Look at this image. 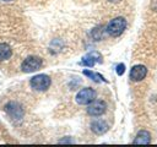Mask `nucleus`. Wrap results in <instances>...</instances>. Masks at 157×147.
<instances>
[{
    "label": "nucleus",
    "mask_w": 157,
    "mask_h": 147,
    "mask_svg": "<svg viewBox=\"0 0 157 147\" xmlns=\"http://www.w3.org/2000/svg\"><path fill=\"white\" fill-rule=\"evenodd\" d=\"M126 28V20L124 17H115L109 21L105 27V32L112 37H119Z\"/></svg>",
    "instance_id": "nucleus-1"
},
{
    "label": "nucleus",
    "mask_w": 157,
    "mask_h": 147,
    "mask_svg": "<svg viewBox=\"0 0 157 147\" xmlns=\"http://www.w3.org/2000/svg\"><path fill=\"white\" fill-rule=\"evenodd\" d=\"M83 75L87 76V77H90V78H91L92 81H94V82H108L101 74L93 72V71H91V70H83Z\"/></svg>",
    "instance_id": "nucleus-12"
},
{
    "label": "nucleus",
    "mask_w": 157,
    "mask_h": 147,
    "mask_svg": "<svg viewBox=\"0 0 157 147\" xmlns=\"http://www.w3.org/2000/svg\"><path fill=\"white\" fill-rule=\"evenodd\" d=\"M92 37H93L96 40H99V39L102 38V31L99 29V27H97V28H94V29L92 31Z\"/></svg>",
    "instance_id": "nucleus-13"
},
{
    "label": "nucleus",
    "mask_w": 157,
    "mask_h": 147,
    "mask_svg": "<svg viewBox=\"0 0 157 147\" xmlns=\"http://www.w3.org/2000/svg\"><path fill=\"white\" fill-rule=\"evenodd\" d=\"M29 85L31 87L34 89V91H39V92H43V91H47L50 85H52V78L45 75V74H39V75H36L33 76L31 80H29Z\"/></svg>",
    "instance_id": "nucleus-2"
},
{
    "label": "nucleus",
    "mask_w": 157,
    "mask_h": 147,
    "mask_svg": "<svg viewBox=\"0 0 157 147\" xmlns=\"http://www.w3.org/2000/svg\"><path fill=\"white\" fill-rule=\"evenodd\" d=\"M91 130L96 134V135H103L104 132L108 131V124L104 120H94L91 123Z\"/></svg>",
    "instance_id": "nucleus-9"
},
{
    "label": "nucleus",
    "mask_w": 157,
    "mask_h": 147,
    "mask_svg": "<svg viewBox=\"0 0 157 147\" xmlns=\"http://www.w3.org/2000/svg\"><path fill=\"white\" fill-rule=\"evenodd\" d=\"M11 55H12L11 47L6 43H1L0 44V61H4L6 59H9Z\"/></svg>",
    "instance_id": "nucleus-11"
},
{
    "label": "nucleus",
    "mask_w": 157,
    "mask_h": 147,
    "mask_svg": "<svg viewBox=\"0 0 157 147\" xmlns=\"http://www.w3.org/2000/svg\"><path fill=\"white\" fill-rule=\"evenodd\" d=\"M151 142V135L146 130H140L134 138V145H148Z\"/></svg>",
    "instance_id": "nucleus-10"
},
{
    "label": "nucleus",
    "mask_w": 157,
    "mask_h": 147,
    "mask_svg": "<svg viewBox=\"0 0 157 147\" xmlns=\"http://www.w3.org/2000/svg\"><path fill=\"white\" fill-rule=\"evenodd\" d=\"M94 98H96V91L93 88L86 87V88H82L81 91L77 92V94L75 97V100L80 105H87L92 100H94Z\"/></svg>",
    "instance_id": "nucleus-4"
},
{
    "label": "nucleus",
    "mask_w": 157,
    "mask_h": 147,
    "mask_svg": "<svg viewBox=\"0 0 157 147\" xmlns=\"http://www.w3.org/2000/svg\"><path fill=\"white\" fill-rule=\"evenodd\" d=\"M146 75H147V67L145 65L139 64V65H134L131 67L129 77L134 82H140V81H142L146 77Z\"/></svg>",
    "instance_id": "nucleus-7"
},
{
    "label": "nucleus",
    "mask_w": 157,
    "mask_h": 147,
    "mask_svg": "<svg viewBox=\"0 0 157 147\" xmlns=\"http://www.w3.org/2000/svg\"><path fill=\"white\" fill-rule=\"evenodd\" d=\"M72 142H74V140L71 137H66V138L59 140V143H72Z\"/></svg>",
    "instance_id": "nucleus-15"
},
{
    "label": "nucleus",
    "mask_w": 157,
    "mask_h": 147,
    "mask_svg": "<svg viewBox=\"0 0 157 147\" xmlns=\"http://www.w3.org/2000/svg\"><path fill=\"white\" fill-rule=\"evenodd\" d=\"M115 70H117V74H118L119 76H121V75L125 72V65H124V64H118Z\"/></svg>",
    "instance_id": "nucleus-14"
},
{
    "label": "nucleus",
    "mask_w": 157,
    "mask_h": 147,
    "mask_svg": "<svg viewBox=\"0 0 157 147\" xmlns=\"http://www.w3.org/2000/svg\"><path fill=\"white\" fill-rule=\"evenodd\" d=\"M107 110V104L102 99L92 100L87 107V114L91 116H101Z\"/></svg>",
    "instance_id": "nucleus-5"
},
{
    "label": "nucleus",
    "mask_w": 157,
    "mask_h": 147,
    "mask_svg": "<svg viewBox=\"0 0 157 147\" xmlns=\"http://www.w3.org/2000/svg\"><path fill=\"white\" fill-rule=\"evenodd\" d=\"M1 1H12V0H1Z\"/></svg>",
    "instance_id": "nucleus-17"
},
{
    "label": "nucleus",
    "mask_w": 157,
    "mask_h": 147,
    "mask_svg": "<svg viewBox=\"0 0 157 147\" xmlns=\"http://www.w3.org/2000/svg\"><path fill=\"white\" fill-rule=\"evenodd\" d=\"M108 1H110V2H117V1H119V0H108Z\"/></svg>",
    "instance_id": "nucleus-16"
},
{
    "label": "nucleus",
    "mask_w": 157,
    "mask_h": 147,
    "mask_svg": "<svg viewBox=\"0 0 157 147\" xmlns=\"http://www.w3.org/2000/svg\"><path fill=\"white\" fill-rule=\"evenodd\" d=\"M5 111L7 113V115H9L10 118H12V119H15V120L22 119V118H23V114H25L23 108H22L18 103H16V102H10V103H7L6 107H5Z\"/></svg>",
    "instance_id": "nucleus-6"
},
{
    "label": "nucleus",
    "mask_w": 157,
    "mask_h": 147,
    "mask_svg": "<svg viewBox=\"0 0 157 147\" xmlns=\"http://www.w3.org/2000/svg\"><path fill=\"white\" fill-rule=\"evenodd\" d=\"M96 62H102V56L97 51H92V53H88L87 55H85L81 60V64L85 65V66H88V67H92Z\"/></svg>",
    "instance_id": "nucleus-8"
},
{
    "label": "nucleus",
    "mask_w": 157,
    "mask_h": 147,
    "mask_svg": "<svg viewBox=\"0 0 157 147\" xmlns=\"http://www.w3.org/2000/svg\"><path fill=\"white\" fill-rule=\"evenodd\" d=\"M43 65V60L39 58V56H27L23 61H22V65H21V69L23 72L26 74H29V72H34L37 70H39Z\"/></svg>",
    "instance_id": "nucleus-3"
}]
</instances>
